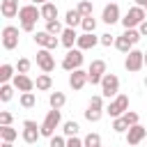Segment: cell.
Returning a JSON list of instances; mask_svg holds the SVG:
<instances>
[{"instance_id": "9a60e30c", "label": "cell", "mask_w": 147, "mask_h": 147, "mask_svg": "<svg viewBox=\"0 0 147 147\" xmlns=\"http://www.w3.org/2000/svg\"><path fill=\"white\" fill-rule=\"evenodd\" d=\"M85 83H87V71H80V67L74 69L71 76H69V85H71L74 90H83Z\"/></svg>"}, {"instance_id": "836d02e7", "label": "cell", "mask_w": 147, "mask_h": 147, "mask_svg": "<svg viewBox=\"0 0 147 147\" xmlns=\"http://www.w3.org/2000/svg\"><path fill=\"white\" fill-rule=\"evenodd\" d=\"M124 34H126L133 44H138V41H140V37H142V34H140V30H133V28H126V32H124Z\"/></svg>"}, {"instance_id": "1f68e13d", "label": "cell", "mask_w": 147, "mask_h": 147, "mask_svg": "<svg viewBox=\"0 0 147 147\" xmlns=\"http://www.w3.org/2000/svg\"><path fill=\"white\" fill-rule=\"evenodd\" d=\"M11 94H14V90H11V85H7V83H2V87H0V99H2V101H9V99H11Z\"/></svg>"}, {"instance_id": "7a4b0ae2", "label": "cell", "mask_w": 147, "mask_h": 147, "mask_svg": "<svg viewBox=\"0 0 147 147\" xmlns=\"http://www.w3.org/2000/svg\"><path fill=\"white\" fill-rule=\"evenodd\" d=\"M142 21H145V7H140V5L131 7V9L126 11V16L122 18L124 28H136V25H140Z\"/></svg>"}, {"instance_id": "b9f144b4", "label": "cell", "mask_w": 147, "mask_h": 147, "mask_svg": "<svg viewBox=\"0 0 147 147\" xmlns=\"http://www.w3.org/2000/svg\"><path fill=\"white\" fill-rule=\"evenodd\" d=\"M0 124H11V113H0Z\"/></svg>"}, {"instance_id": "277c9868", "label": "cell", "mask_w": 147, "mask_h": 147, "mask_svg": "<svg viewBox=\"0 0 147 147\" xmlns=\"http://www.w3.org/2000/svg\"><path fill=\"white\" fill-rule=\"evenodd\" d=\"M117 90H119V78L115 76V74H103V78H101V92H103V96H115L117 94Z\"/></svg>"}, {"instance_id": "cb8c5ba5", "label": "cell", "mask_w": 147, "mask_h": 147, "mask_svg": "<svg viewBox=\"0 0 147 147\" xmlns=\"http://www.w3.org/2000/svg\"><path fill=\"white\" fill-rule=\"evenodd\" d=\"M0 136H2V140H5V142H11V140H16V136H18V133H16L9 124H2V126H0Z\"/></svg>"}, {"instance_id": "5bb4252c", "label": "cell", "mask_w": 147, "mask_h": 147, "mask_svg": "<svg viewBox=\"0 0 147 147\" xmlns=\"http://www.w3.org/2000/svg\"><path fill=\"white\" fill-rule=\"evenodd\" d=\"M34 41L39 44V46H44V48H57V39H55V34H51L48 30H44V32H37L34 34Z\"/></svg>"}, {"instance_id": "7c38bea8", "label": "cell", "mask_w": 147, "mask_h": 147, "mask_svg": "<svg viewBox=\"0 0 147 147\" xmlns=\"http://www.w3.org/2000/svg\"><path fill=\"white\" fill-rule=\"evenodd\" d=\"M85 119L87 122H99L101 119V96H92V101L85 110Z\"/></svg>"}, {"instance_id": "ffe728a7", "label": "cell", "mask_w": 147, "mask_h": 147, "mask_svg": "<svg viewBox=\"0 0 147 147\" xmlns=\"http://www.w3.org/2000/svg\"><path fill=\"white\" fill-rule=\"evenodd\" d=\"M41 18H44V21L57 18V7H55L53 2H44V5H41Z\"/></svg>"}, {"instance_id": "e575fe53", "label": "cell", "mask_w": 147, "mask_h": 147, "mask_svg": "<svg viewBox=\"0 0 147 147\" xmlns=\"http://www.w3.org/2000/svg\"><path fill=\"white\" fill-rule=\"evenodd\" d=\"M67 136H76L78 133V124L76 122H64V129H62Z\"/></svg>"}, {"instance_id": "9c48e42d", "label": "cell", "mask_w": 147, "mask_h": 147, "mask_svg": "<svg viewBox=\"0 0 147 147\" xmlns=\"http://www.w3.org/2000/svg\"><path fill=\"white\" fill-rule=\"evenodd\" d=\"M80 64H83V53H80V48H78V51L69 48V53H67L64 60H62V67H64L67 71H74V69H78Z\"/></svg>"}, {"instance_id": "d6a6232c", "label": "cell", "mask_w": 147, "mask_h": 147, "mask_svg": "<svg viewBox=\"0 0 147 147\" xmlns=\"http://www.w3.org/2000/svg\"><path fill=\"white\" fill-rule=\"evenodd\" d=\"M101 145V138L96 136V133H90L87 138H85V147H99Z\"/></svg>"}, {"instance_id": "e0dca14e", "label": "cell", "mask_w": 147, "mask_h": 147, "mask_svg": "<svg viewBox=\"0 0 147 147\" xmlns=\"http://www.w3.org/2000/svg\"><path fill=\"white\" fill-rule=\"evenodd\" d=\"M96 41H101V39H96V37H94V32H85V34H80V37H78V41H76V44H78V48H80V51H87V48H94V46H96Z\"/></svg>"}, {"instance_id": "f1b7e54d", "label": "cell", "mask_w": 147, "mask_h": 147, "mask_svg": "<svg viewBox=\"0 0 147 147\" xmlns=\"http://www.w3.org/2000/svg\"><path fill=\"white\" fill-rule=\"evenodd\" d=\"M46 30H48L51 34H62V25L57 23V18H53V21H46Z\"/></svg>"}, {"instance_id": "2e32d148", "label": "cell", "mask_w": 147, "mask_h": 147, "mask_svg": "<svg viewBox=\"0 0 147 147\" xmlns=\"http://www.w3.org/2000/svg\"><path fill=\"white\" fill-rule=\"evenodd\" d=\"M103 23H108V25H113V23H117L119 21V7L113 2V5H106L103 7Z\"/></svg>"}, {"instance_id": "c3c4849f", "label": "cell", "mask_w": 147, "mask_h": 147, "mask_svg": "<svg viewBox=\"0 0 147 147\" xmlns=\"http://www.w3.org/2000/svg\"><path fill=\"white\" fill-rule=\"evenodd\" d=\"M145 85H147V78H145Z\"/></svg>"}, {"instance_id": "44dd1931", "label": "cell", "mask_w": 147, "mask_h": 147, "mask_svg": "<svg viewBox=\"0 0 147 147\" xmlns=\"http://www.w3.org/2000/svg\"><path fill=\"white\" fill-rule=\"evenodd\" d=\"M76 41H78V34H76V30H74V28H67V30H62V44H64L67 48H71Z\"/></svg>"}, {"instance_id": "7402d4cb", "label": "cell", "mask_w": 147, "mask_h": 147, "mask_svg": "<svg viewBox=\"0 0 147 147\" xmlns=\"http://www.w3.org/2000/svg\"><path fill=\"white\" fill-rule=\"evenodd\" d=\"M64 21H67V25H69V28H76L78 23H83V14H80L78 9H69Z\"/></svg>"}, {"instance_id": "d590c367", "label": "cell", "mask_w": 147, "mask_h": 147, "mask_svg": "<svg viewBox=\"0 0 147 147\" xmlns=\"http://www.w3.org/2000/svg\"><path fill=\"white\" fill-rule=\"evenodd\" d=\"M78 11H80L83 16H90V14H92V2H87V0H83V2L78 5Z\"/></svg>"}, {"instance_id": "4dcf8cb0", "label": "cell", "mask_w": 147, "mask_h": 147, "mask_svg": "<svg viewBox=\"0 0 147 147\" xmlns=\"http://www.w3.org/2000/svg\"><path fill=\"white\" fill-rule=\"evenodd\" d=\"M113 129H115L117 133H124V131L129 129V124H126V119L119 115V117H115V122H113Z\"/></svg>"}, {"instance_id": "ba28073f", "label": "cell", "mask_w": 147, "mask_h": 147, "mask_svg": "<svg viewBox=\"0 0 147 147\" xmlns=\"http://www.w3.org/2000/svg\"><path fill=\"white\" fill-rule=\"evenodd\" d=\"M2 46L7 51H11V48L18 46V28H14V25L2 28Z\"/></svg>"}, {"instance_id": "52a82bcc", "label": "cell", "mask_w": 147, "mask_h": 147, "mask_svg": "<svg viewBox=\"0 0 147 147\" xmlns=\"http://www.w3.org/2000/svg\"><path fill=\"white\" fill-rule=\"evenodd\" d=\"M142 64H145V53L142 51H129V55H126V62H124V67L129 69V71H140L142 69Z\"/></svg>"}, {"instance_id": "74e56055", "label": "cell", "mask_w": 147, "mask_h": 147, "mask_svg": "<svg viewBox=\"0 0 147 147\" xmlns=\"http://www.w3.org/2000/svg\"><path fill=\"white\" fill-rule=\"evenodd\" d=\"M85 145V140H78L76 136H69L67 138V147H83Z\"/></svg>"}, {"instance_id": "f907efd6", "label": "cell", "mask_w": 147, "mask_h": 147, "mask_svg": "<svg viewBox=\"0 0 147 147\" xmlns=\"http://www.w3.org/2000/svg\"><path fill=\"white\" fill-rule=\"evenodd\" d=\"M145 138H147V136H145Z\"/></svg>"}, {"instance_id": "5b68a950", "label": "cell", "mask_w": 147, "mask_h": 147, "mask_svg": "<svg viewBox=\"0 0 147 147\" xmlns=\"http://www.w3.org/2000/svg\"><path fill=\"white\" fill-rule=\"evenodd\" d=\"M103 74H106V62H103V60H94V62L90 64V69H87V83L99 85L101 78H103Z\"/></svg>"}, {"instance_id": "f546056e", "label": "cell", "mask_w": 147, "mask_h": 147, "mask_svg": "<svg viewBox=\"0 0 147 147\" xmlns=\"http://www.w3.org/2000/svg\"><path fill=\"white\" fill-rule=\"evenodd\" d=\"M11 76H14V69H11V64H2V67H0V80H2V83H7Z\"/></svg>"}, {"instance_id": "8992f818", "label": "cell", "mask_w": 147, "mask_h": 147, "mask_svg": "<svg viewBox=\"0 0 147 147\" xmlns=\"http://www.w3.org/2000/svg\"><path fill=\"white\" fill-rule=\"evenodd\" d=\"M39 136H41V129L37 126V122L25 119V122H23V140H25L28 145H34V142L39 140Z\"/></svg>"}, {"instance_id": "603a6c76", "label": "cell", "mask_w": 147, "mask_h": 147, "mask_svg": "<svg viewBox=\"0 0 147 147\" xmlns=\"http://www.w3.org/2000/svg\"><path fill=\"white\" fill-rule=\"evenodd\" d=\"M115 46H117V51L129 53V51H131V46H133V41H131L126 34H122V37H117V39H115Z\"/></svg>"}, {"instance_id": "484cf974", "label": "cell", "mask_w": 147, "mask_h": 147, "mask_svg": "<svg viewBox=\"0 0 147 147\" xmlns=\"http://www.w3.org/2000/svg\"><path fill=\"white\" fill-rule=\"evenodd\" d=\"M34 85H37V90H48V87L53 85V83H51V76H48V71H46L44 76H39Z\"/></svg>"}, {"instance_id": "7dc6e473", "label": "cell", "mask_w": 147, "mask_h": 147, "mask_svg": "<svg viewBox=\"0 0 147 147\" xmlns=\"http://www.w3.org/2000/svg\"><path fill=\"white\" fill-rule=\"evenodd\" d=\"M145 64H147V53H145Z\"/></svg>"}, {"instance_id": "3957f363", "label": "cell", "mask_w": 147, "mask_h": 147, "mask_svg": "<svg viewBox=\"0 0 147 147\" xmlns=\"http://www.w3.org/2000/svg\"><path fill=\"white\" fill-rule=\"evenodd\" d=\"M126 110H129V96H126V94H117L115 101H110V106L106 108V113H108L110 117H119V115H124Z\"/></svg>"}, {"instance_id": "4316f807", "label": "cell", "mask_w": 147, "mask_h": 147, "mask_svg": "<svg viewBox=\"0 0 147 147\" xmlns=\"http://www.w3.org/2000/svg\"><path fill=\"white\" fill-rule=\"evenodd\" d=\"M34 103H37L34 94H32V92H23V96H21V106H23V108H32Z\"/></svg>"}, {"instance_id": "681fc988", "label": "cell", "mask_w": 147, "mask_h": 147, "mask_svg": "<svg viewBox=\"0 0 147 147\" xmlns=\"http://www.w3.org/2000/svg\"><path fill=\"white\" fill-rule=\"evenodd\" d=\"M145 11H147V5H145Z\"/></svg>"}, {"instance_id": "8d00e7d4", "label": "cell", "mask_w": 147, "mask_h": 147, "mask_svg": "<svg viewBox=\"0 0 147 147\" xmlns=\"http://www.w3.org/2000/svg\"><path fill=\"white\" fill-rule=\"evenodd\" d=\"M64 145H67V140L62 136H51V147H64Z\"/></svg>"}, {"instance_id": "d6986e66", "label": "cell", "mask_w": 147, "mask_h": 147, "mask_svg": "<svg viewBox=\"0 0 147 147\" xmlns=\"http://www.w3.org/2000/svg\"><path fill=\"white\" fill-rule=\"evenodd\" d=\"M2 16L5 18H11V16H16L18 14V0H2Z\"/></svg>"}, {"instance_id": "4fadbf2b", "label": "cell", "mask_w": 147, "mask_h": 147, "mask_svg": "<svg viewBox=\"0 0 147 147\" xmlns=\"http://www.w3.org/2000/svg\"><path fill=\"white\" fill-rule=\"evenodd\" d=\"M145 136H147V131H145L140 124H131V126L126 129V142H129V145H138Z\"/></svg>"}, {"instance_id": "6da1fadb", "label": "cell", "mask_w": 147, "mask_h": 147, "mask_svg": "<svg viewBox=\"0 0 147 147\" xmlns=\"http://www.w3.org/2000/svg\"><path fill=\"white\" fill-rule=\"evenodd\" d=\"M57 124H60V108H53V110H48V115H46L44 124L39 126V129H41V136L51 138V136H53V131L57 129Z\"/></svg>"}, {"instance_id": "30bf717a", "label": "cell", "mask_w": 147, "mask_h": 147, "mask_svg": "<svg viewBox=\"0 0 147 147\" xmlns=\"http://www.w3.org/2000/svg\"><path fill=\"white\" fill-rule=\"evenodd\" d=\"M18 18L21 23H37V18H41V9H37L34 5H25L18 9Z\"/></svg>"}, {"instance_id": "60d3db41", "label": "cell", "mask_w": 147, "mask_h": 147, "mask_svg": "<svg viewBox=\"0 0 147 147\" xmlns=\"http://www.w3.org/2000/svg\"><path fill=\"white\" fill-rule=\"evenodd\" d=\"M101 44H103V46H110V44H115V39H113V34H110V32H106V34H101Z\"/></svg>"}, {"instance_id": "7bdbcfd3", "label": "cell", "mask_w": 147, "mask_h": 147, "mask_svg": "<svg viewBox=\"0 0 147 147\" xmlns=\"http://www.w3.org/2000/svg\"><path fill=\"white\" fill-rule=\"evenodd\" d=\"M21 28H23L25 32H32V30H34V23H21Z\"/></svg>"}, {"instance_id": "bcb514c9", "label": "cell", "mask_w": 147, "mask_h": 147, "mask_svg": "<svg viewBox=\"0 0 147 147\" xmlns=\"http://www.w3.org/2000/svg\"><path fill=\"white\" fill-rule=\"evenodd\" d=\"M32 2H37V5H44V2H48V0H32Z\"/></svg>"}, {"instance_id": "ee69618b", "label": "cell", "mask_w": 147, "mask_h": 147, "mask_svg": "<svg viewBox=\"0 0 147 147\" xmlns=\"http://www.w3.org/2000/svg\"><path fill=\"white\" fill-rule=\"evenodd\" d=\"M140 34H142V37H147V21H142V23H140Z\"/></svg>"}, {"instance_id": "f35d334b", "label": "cell", "mask_w": 147, "mask_h": 147, "mask_svg": "<svg viewBox=\"0 0 147 147\" xmlns=\"http://www.w3.org/2000/svg\"><path fill=\"white\" fill-rule=\"evenodd\" d=\"M122 117L126 119V124H129V126H131V124H138V115H136V113H129V110H126Z\"/></svg>"}, {"instance_id": "8fae6325", "label": "cell", "mask_w": 147, "mask_h": 147, "mask_svg": "<svg viewBox=\"0 0 147 147\" xmlns=\"http://www.w3.org/2000/svg\"><path fill=\"white\" fill-rule=\"evenodd\" d=\"M37 64L41 67V71H53V69H55V60H53V55H51V48L37 51Z\"/></svg>"}, {"instance_id": "d4e9b609", "label": "cell", "mask_w": 147, "mask_h": 147, "mask_svg": "<svg viewBox=\"0 0 147 147\" xmlns=\"http://www.w3.org/2000/svg\"><path fill=\"white\" fill-rule=\"evenodd\" d=\"M48 101H51V108H62L67 99H64V94H62V92H53Z\"/></svg>"}, {"instance_id": "f6af8a7d", "label": "cell", "mask_w": 147, "mask_h": 147, "mask_svg": "<svg viewBox=\"0 0 147 147\" xmlns=\"http://www.w3.org/2000/svg\"><path fill=\"white\" fill-rule=\"evenodd\" d=\"M136 5H140V7H145V5H147V0H136Z\"/></svg>"}, {"instance_id": "ab89813d", "label": "cell", "mask_w": 147, "mask_h": 147, "mask_svg": "<svg viewBox=\"0 0 147 147\" xmlns=\"http://www.w3.org/2000/svg\"><path fill=\"white\" fill-rule=\"evenodd\" d=\"M16 69H18L21 74H25V71L30 69V60H25V57H23V60H18V64H16Z\"/></svg>"}, {"instance_id": "83f0119b", "label": "cell", "mask_w": 147, "mask_h": 147, "mask_svg": "<svg viewBox=\"0 0 147 147\" xmlns=\"http://www.w3.org/2000/svg\"><path fill=\"white\" fill-rule=\"evenodd\" d=\"M80 25H83V30H85V32H94L96 21H94V18H92V14H90V16H83V23H80Z\"/></svg>"}, {"instance_id": "ac0fdd59", "label": "cell", "mask_w": 147, "mask_h": 147, "mask_svg": "<svg viewBox=\"0 0 147 147\" xmlns=\"http://www.w3.org/2000/svg\"><path fill=\"white\" fill-rule=\"evenodd\" d=\"M14 87H16V90H21V92H32L34 83H32L25 74H16V76H14Z\"/></svg>"}]
</instances>
